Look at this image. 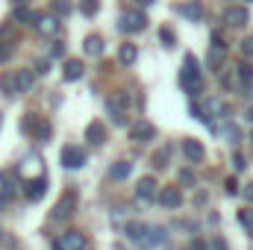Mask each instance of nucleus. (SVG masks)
Returning <instances> with one entry per match:
<instances>
[{
  "label": "nucleus",
  "instance_id": "1",
  "mask_svg": "<svg viewBox=\"0 0 253 250\" xmlns=\"http://www.w3.org/2000/svg\"><path fill=\"white\" fill-rule=\"evenodd\" d=\"M180 83H183V88L189 91L191 97H197V94H200L203 80H200V65H197L194 56H186V62H183V74H180Z\"/></svg>",
  "mask_w": 253,
  "mask_h": 250
},
{
  "label": "nucleus",
  "instance_id": "2",
  "mask_svg": "<svg viewBox=\"0 0 253 250\" xmlns=\"http://www.w3.org/2000/svg\"><path fill=\"white\" fill-rule=\"evenodd\" d=\"M62 165H65V168H71V171L83 168V165H85V150H83V147L68 144V147L62 150Z\"/></svg>",
  "mask_w": 253,
  "mask_h": 250
},
{
  "label": "nucleus",
  "instance_id": "3",
  "mask_svg": "<svg viewBox=\"0 0 253 250\" xmlns=\"http://www.w3.org/2000/svg\"><path fill=\"white\" fill-rule=\"evenodd\" d=\"M15 191H18V180H15V174L3 171V174H0V209L15 197Z\"/></svg>",
  "mask_w": 253,
  "mask_h": 250
},
{
  "label": "nucleus",
  "instance_id": "4",
  "mask_svg": "<svg viewBox=\"0 0 253 250\" xmlns=\"http://www.w3.org/2000/svg\"><path fill=\"white\" fill-rule=\"evenodd\" d=\"M144 24H147L144 12H132V9H129V12L121 15V30H124V33H141Z\"/></svg>",
  "mask_w": 253,
  "mask_h": 250
},
{
  "label": "nucleus",
  "instance_id": "5",
  "mask_svg": "<svg viewBox=\"0 0 253 250\" xmlns=\"http://www.w3.org/2000/svg\"><path fill=\"white\" fill-rule=\"evenodd\" d=\"M24 132H30V135H36V138H47L50 135V124L47 121H42V118H36V115H27L24 118Z\"/></svg>",
  "mask_w": 253,
  "mask_h": 250
},
{
  "label": "nucleus",
  "instance_id": "6",
  "mask_svg": "<svg viewBox=\"0 0 253 250\" xmlns=\"http://www.w3.org/2000/svg\"><path fill=\"white\" fill-rule=\"evenodd\" d=\"M156 200H159L162 206H168V209H177V206H183V191H180L177 186L159 188V194H156Z\"/></svg>",
  "mask_w": 253,
  "mask_h": 250
},
{
  "label": "nucleus",
  "instance_id": "7",
  "mask_svg": "<svg viewBox=\"0 0 253 250\" xmlns=\"http://www.w3.org/2000/svg\"><path fill=\"white\" fill-rule=\"evenodd\" d=\"M44 191H47V177H33V180L24 183V194H27L30 200H42Z\"/></svg>",
  "mask_w": 253,
  "mask_h": 250
},
{
  "label": "nucleus",
  "instance_id": "8",
  "mask_svg": "<svg viewBox=\"0 0 253 250\" xmlns=\"http://www.w3.org/2000/svg\"><path fill=\"white\" fill-rule=\"evenodd\" d=\"M56 250H85V236L83 233H65L62 239L56 242Z\"/></svg>",
  "mask_w": 253,
  "mask_h": 250
},
{
  "label": "nucleus",
  "instance_id": "9",
  "mask_svg": "<svg viewBox=\"0 0 253 250\" xmlns=\"http://www.w3.org/2000/svg\"><path fill=\"white\" fill-rule=\"evenodd\" d=\"M224 21H227L230 27H245V24L251 21V15H248L245 6H230V9L224 12Z\"/></svg>",
  "mask_w": 253,
  "mask_h": 250
},
{
  "label": "nucleus",
  "instance_id": "10",
  "mask_svg": "<svg viewBox=\"0 0 253 250\" xmlns=\"http://www.w3.org/2000/svg\"><path fill=\"white\" fill-rule=\"evenodd\" d=\"M129 135H132V141H153L156 138V129L150 121H138V124L129 129Z\"/></svg>",
  "mask_w": 253,
  "mask_h": 250
},
{
  "label": "nucleus",
  "instance_id": "11",
  "mask_svg": "<svg viewBox=\"0 0 253 250\" xmlns=\"http://www.w3.org/2000/svg\"><path fill=\"white\" fill-rule=\"evenodd\" d=\"M183 153H186L189 162H200V159L206 156V150H203V144H200L197 138H186V141H183Z\"/></svg>",
  "mask_w": 253,
  "mask_h": 250
},
{
  "label": "nucleus",
  "instance_id": "12",
  "mask_svg": "<svg viewBox=\"0 0 253 250\" xmlns=\"http://www.w3.org/2000/svg\"><path fill=\"white\" fill-rule=\"evenodd\" d=\"M156 188H159V183H156L153 177H141V180H138V188H135V191H138V197H141V200H153V197L159 194Z\"/></svg>",
  "mask_w": 253,
  "mask_h": 250
},
{
  "label": "nucleus",
  "instance_id": "13",
  "mask_svg": "<svg viewBox=\"0 0 253 250\" xmlns=\"http://www.w3.org/2000/svg\"><path fill=\"white\" fill-rule=\"evenodd\" d=\"M74 203H77V194H74V191H71V194H65L62 200L56 203V209H53V221L68 218V215H71V209H74Z\"/></svg>",
  "mask_w": 253,
  "mask_h": 250
},
{
  "label": "nucleus",
  "instance_id": "14",
  "mask_svg": "<svg viewBox=\"0 0 253 250\" xmlns=\"http://www.w3.org/2000/svg\"><path fill=\"white\" fill-rule=\"evenodd\" d=\"M36 27H39L42 33H47V36H56V33H59V18H56V15H39V18H36Z\"/></svg>",
  "mask_w": 253,
  "mask_h": 250
},
{
  "label": "nucleus",
  "instance_id": "15",
  "mask_svg": "<svg viewBox=\"0 0 253 250\" xmlns=\"http://www.w3.org/2000/svg\"><path fill=\"white\" fill-rule=\"evenodd\" d=\"M83 71H85V65L80 62V59H68V62L62 65V77H65V80H71V83H74V80H80V77H83Z\"/></svg>",
  "mask_w": 253,
  "mask_h": 250
},
{
  "label": "nucleus",
  "instance_id": "16",
  "mask_svg": "<svg viewBox=\"0 0 253 250\" xmlns=\"http://www.w3.org/2000/svg\"><path fill=\"white\" fill-rule=\"evenodd\" d=\"M85 138H88L91 144H103V141H106V129H103V124H100V121H91V124L85 126Z\"/></svg>",
  "mask_w": 253,
  "mask_h": 250
},
{
  "label": "nucleus",
  "instance_id": "17",
  "mask_svg": "<svg viewBox=\"0 0 253 250\" xmlns=\"http://www.w3.org/2000/svg\"><path fill=\"white\" fill-rule=\"evenodd\" d=\"M12 80H15V91H27V88H33V71H27V68L15 71Z\"/></svg>",
  "mask_w": 253,
  "mask_h": 250
},
{
  "label": "nucleus",
  "instance_id": "18",
  "mask_svg": "<svg viewBox=\"0 0 253 250\" xmlns=\"http://www.w3.org/2000/svg\"><path fill=\"white\" fill-rule=\"evenodd\" d=\"M135 59H138V47L129 44V42H124V44L118 47V62L121 65H132Z\"/></svg>",
  "mask_w": 253,
  "mask_h": 250
},
{
  "label": "nucleus",
  "instance_id": "19",
  "mask_svg": "<svg viewBox=\"0 0 253 250\" xmlns=\"http://www.w3.org/2000/svg\"><path fill=\"white\" fill-rule=\"evenodd\" d=\"M83 50H85L88 56H100V53H103V39H100V36H85Z\"/></svg>",
  "mask_w": 253,
  "mask_h": 250
},
{
  "label": "nucleus",
  "instance_id": "20",
  "mask_svg": "<svg viewBox=\"0 0 253 250\" xmlns=\"http://www.w3.org/2000/svg\"><path fill=\"white\" fill-rule=\"evenodd\" d=\"M147 230H150V227H144V224H135V221H129V224L124 227V233L132 239V242H144V239H147Z\"/></svg>",
  "mask_w": 253,
  "mask_h": 250
},
{
  "label": "nucleus",
  "instance_id": "21",
  "mask_svg": "<svg viewBox=\"0 0 253 250\" xmlns=\"http://www.w3.org/2000/svg\"><path fill=\"white\" fill-rule=\"evenodd\" d=\"M144 245H150V248H156V245H165V230H162V227H150V230H147V239H144Z\"/></svg>",
  "mask_w": 253,
  "mask_h": 250
},
{
  "label": "nucleus",
  "instance_id": "22",
  "mask_svg": "<svg viewBox=\"0 0 253 250\" xmlns=\"http://www.w3.org/2000/svg\"><path fill=\"white\" fill-rule=\"evenodd\" d=\"M129 171H132V165H129V162H115V165L109 168V177H112V180H126V177H129Z\"/></svg>",
  "mask_w": 253,
  "mask_h": 250
},
{
  "label": "nucleus",
  "instance_id": "23",
  "mask_svg": "<svg viewBox=\"0 0 253 250\" xmlns=\"http://www.w3.org/2000/svg\"><path fill=\"white\" fill-rule=\"evenodd\" d=\"M236 71H239V80H242L245 85H251V83H253V65L251 62H239Z\"/></svg>",
  "mask_w": 253,
  "mask_h": 250
},
{
  "label": "nucleus",
  "instance_id": "24",
  "mask_svg": "<svg viewBox=\"0 0 253 250\" xmlns=\"http://www.w3.org/2000/svg\"><path fill=\"white\" fill-rule=\"evenodd\" d=\"M50 6H53V15L56 18H68L71 15V3L68 0H50Z\"/></svg>",
  "mask_w": 253,
  "mask_h": 250
},
{
  "label": "nucleus",
  "instance_id": "25",
  "mask_svg": "<svg viewBox=\"0 0 253 250\" xmlns=\"http://www.w3.org/2000/svg\"><path fill=\"white\" fill-rule=\"evenodd\" d=\"M0 44H15V27L12 24L0 27Z\"/></svg>",
  "mask_w": 253,
  "mask_h": 250
},
{
  "label": "nucleus",
  "instance_id": "26",
  "mask_svg": "<svg viewBox=\"0 0 253 250\" xmlns=\"http://www.w3.org/2000/svg\"><path fill=\"white\" fill-rule=\"evenodd\" d=\"M97 9H100V0H83V3H80V12H83L85 18L97 15Z\"/></svg>",
  "mask_w": 253,
  "mask_h": 250
},
{
  "label": "nucleus",
  "instance_id": "27",
  "mask_svg": "<svg viewBox=\"0 0 253 250\" xmlns=\"http://www.w3.org/2000/svg\"><path fill=\"white\" fill-rule=\"evenodd\" d=\"M239 224H242V227L253 236V212H251V209H242V212H239Z\"/></svg>",
  "mask_w": 253,
  "mask_h": 250
},
{
  "label": "nucleus",
  "instance_id": "28",
  "mask_svg": "<svg viewBox=\"0 0 253 250\" xmlns=\"http://www.w3.org/2000/svg\"><path fill=\"white\" fill-rule=\"evenodd\" d=\"M0 91H3V94H18V91H15V80H12V74L0 77Z\"/></svg>",
  "mask_w": 253,
  "mask_h": 250
},
{
  "label": "nucleus",
  "instance_id": "29",
  "mask_svg": "<svg viewBox=\"0 0 253 250\" xmlns=\"http://www.w3.org/2000/svg\"><path fill=\"white\" fill-rule=\"evenodd\" d=\"M180 12H183V15H186V18H191V21H197V18H200V15H203V12H200V6H197V3H189V6H180Z\"/></svg>",
  "mask_w": 253,
  "mask_h": 250
},
{
  "label": "nucleus",
  "instance_id": "30",
  "mask_svg": "<svg viewBox=\"0 0 253 250\" xmlns=\"http://www.w3.org/2000/svg\"><path fill=\"white\" fill-rule=\"evenodd\" d=\"M36 18H39V15H36V12H30V9H24V6H21V9H15V21H33V24H36Z\"/></svg>",
  "mask_w": 253,
  "mask_h": 250
},
{
  "label": "nucleus",
  "instance_id": "31",
  "mask_svg": "<svg viewBox=\"0 0 253 250\" xmlns=\"http://www.w3.org/2000/svg\"><path fill=\"white\" fill-rule=\"evenodd\" d=\"M165 165H168V147L153 156V168H165Z\"/></svg>",
  "mask_w": 253,
  "mask_h": 250
},
{
  "label": "nucleus",
  "instance_id": "32",
  "mask_svg": "<svg viewBox=\"0 0 253 250\" xmlns=\"http://www.w3.org/2000/svg\"><path fill=\"white\" fill-rule=\"evenodd\" d=\"M12 53H15V44H0V65L9 62V59H12Z\"/></svg>",
  "mask_w": 253,
  "mask_h": 250
},
{
  "label": "nucleus",
  "instance_id": "33",
  "mask_svg": "<svg viewBox=\"0 0 253 250\" xmlns=\"http://www.w3.org/2000/svg\"><path fill=\"white\" fill-rule=\"evenodd\" d=\"M159 39H162V42H165V44H168V47H171V44H174V42H177V39H174V33H171V30H162V33H159Z\"/></svg>",
  "mask_w": 253,
  "mask_h": 250
},
{
  "label": "nucleus",
  "instance_id": "34",
  "mask_svg": "<svg viewBox=\"0 0 253 250\" xmlns=\"http://www.w3.org/2000/svg\"><path fill=\"white\" fill-rule=\"evenodd\" d=\"M242 53H245V56H253V36L242 42Z\"/></svg>",
  "mask_w": 253,
  "mask_h": 250
},
{
  "label": "nucleus",
  "instance_id": "35",
  "mask_svg": "<svg viewBox=\"0 0 253 250\" xmlns=\"http://www.w3.org/2000/svg\"><path fill=\"white\" fill-rule=\"evenodd\" d=\"M47 68H50V59H39L36 62V74H47Z\"/></svg>",
  "mask_w": 253,
  "mask_h": 250
},
{
  "label": "nucleus",
  "instance_id": "36",
  "mask_svg": "<svg viewBox=\"0 0 253 250\" xmlns=\"http://www.w3.org/2000/svg\"><path fill=\"white\" fill-rule=\"evenodd\" d=\"M233 162H236V171H245L248 165H245V156L242 153H233Z\"/></svg>",
  "mask_w": 253,
  "mask_h": 250
},
{
  "label": "nucleus",
  "instance_id": "37",
  "mask_svg": "<svg viewBox=\"0 0 253 250\" xmlns=\"http://www.w3.org/2000/svg\"><path fill=\"white\" fill-rule=\"evenodd\" d=\"M209 250H227V242L224 239H212L209 242Z\"/></svg>",
  "mask_w": 253,
  "mask_h": 250
},
{
  "label": "nucleus",
  "instance_id": "38",
  "mask_svg": "<svg viewBox=\"0 0 253 250\" xmlns=\"http://www.w3.org/2000/svg\"><path fill=\"white\" fill-rule=\"evenodd\" d=\"M227 135H230V141H239V129H236L233 124L227 126Z\"/></svg>",
  "mask_w": 253,
  "mask_h": 250
},
{
  "label": "nucleus",
  "instance_id": "39",
  "mask_svg": "<svg viewBox=\"0 0 253 250\" xmlns=\"http://www.w3.org/2000/svg\"><path fill=\"white\" fill-rule=\"evenodd\" d=\"M227 191H230V194H236V191H239V183H236V180H233V177H230V180H227Z\"/></svg>",
  "mask_w": 253,
  "mask_h": 250
},
{
  "label": "nucleus",
  "instance_id": "40",
  "mask_svg": "<svg viewBox=\"0 0 253 250\" xmlns=\"http://www.w3.org/2000/svg\"><path fill=\"white\" fill-rule=\"evenodd\" d=\"M245 200H253V183H248V186H245Z\"/></svg>",
  "mask_w": 253,
  "mask_h": 250
},
{
  "label": "nucleus",
  "instance_id": "41",
  "mask_svg": "<svg viewBox=\"0 0 253 250\" xmlns=\"http://www.w3.org/2000/svg\"><path fill=\"white\" fill-rule=\"evenodd\" d=\"M248 121H251V124H253V106H251V109H248Z\"/></svg>",
  "mask_w": 253,
  "mask_h": 250
},
{
  "label": "nucleus",
  "instance_id": "42",
  "mask_svg": "<svg viewBox=\"0 0 253 250\" xmlns=\"http://www.w3.org/2000/svg\"><path fill=\"white\" fill-rule=\"evenodd\" d=\"M138 3H141V6H150V3H153V0H138Z\"/></svg>",
  "mask_w": 253,
  "mask_h": 250
},
{
  "label": "nucleus",
  "instance_id": "43",
  "mask_svg": "<svg viewBox=\"0 0 253 250\" xmlns=\"http://www.w3.org/2000/svg\"><path fill=\"white\" fill-rule=\"evenodd\" d=\"M251 138H253V132H251Z\"/></svg>",
  "mask_w": 253,
  "mask_h": 250
}]
</instances>
